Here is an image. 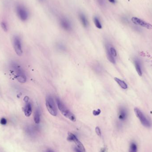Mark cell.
Instances as JSON below:
<instances>
[{
  "mask_svg": "<svg viewBox=\"0 0 152 152\" xmlns=\"http://www.w3.org/2000/svg\"><path fill=\"white\" fill-rule=\"evenodd\" d=\"M11 68L15 77L19 82L24 83L26 81L27 78L25 73L20 65L16 62H12L11 63Z\"/></svg>",
  "mask_w": 152,
  "mask_h": 152,
  "instance_id": "cell-1",
  "label": "cell"
},
{
  "mask_svg": "<svg viewBox=\"0 0 152 152\" xmlns=\"http://www.w3.org/2000/svg\"><path fill=\"white\" fill-rule=\"evenodd\" d=\"M56 101L58 109L64 117L69 119L72 122H75L76 121L75 116L65 106L63 102L58 98H56Z\"/></svg>",
  "mask_w": 152,
  "mask_h": 152,
  "instance_id": "cell-2",
  "label": "cell"
},
{
  "mask_svg": "<svg viewBox=\"0 0 152 152\" xmlns=\"http://www.w3.org/2000/svg\"><path fill=\"white\" fill-rule=\"evenodd\" d=\"M16 11L19 19L23 21L27 20L29 17V13L27 9L23 5L18 4L16 7Z\"/></svg>",
  "mask_w": 152,
  "mask_h": 152,
  "instance_id": "cell-3",
  "label": "cell"
},
{
  "mask_svg": "<svg viewBox=\"0 0 152 152\" xmlns=\"http://www.w3.org/2000/svg\"><path fill=\"white\" fill-rule=\"evenodd\" d=\"M134 110L137 118H138L141 122V124L144 127L149 128L152 126V124L151 121L145 116V115L143 114L141 111L137 108H134Z\"/></svg>",
  "mask_w": 152,
  "mask_h": 152,
  "instance_id": "cell-4",
  "label": "cell"
},
{
  "mask_svg": "<svg viewBox=\"0 0 152 152\" xmlns=\"http://www.w3.org/2000/svg\"><path fill=\"white\" fill-rule=\"evenodd\" d=\"M46 102L47 109L50 114L53 116H56L57 114V110L53 97L50 96H47L46 98Z\"/></svg>",
  "mask_w": 152,
  "mask_h": 152,
  "instance_id": "cell-5",
  "label": "cell"
},
{
  "mask_svg": "<svg viewBox=\"0 0 152 152\" xmlns=\"http://www.w3.org/2000/svg\"><path fill=\"white\" fill-rule=\"evenodd\" d=\"M13 45L17 54L19 56L22 55L23 51L21 46V40L18 36H15L13 37Z\"/></svg>",
  "mask_w": 152,
  "mask_h": 152,
  "instance_id": "cell-6",
  "label": "cell"
},
{
  "mask_svg": "<svg viewBox=\"0 0 152 152\" xmlns=\"http://www.w3.org/2000/svg\"><path fill=\"white\" fill-rule=\"evenodd\" d=\"M67 140L69 141H73L79 149H80L82 152H85V148L83 144L73 133H68Z\"/></svg>",
  "mask_w": 152,
  "mask_h": 152,
  "instance_id": "cell-7",
  "label": "cell"
},
{
  "mask_svg": "<svg viewBox=\"0 0 152 152\" xmlns=\"http://www.w3.org/2000/svg\"><path fill=\"white\" fill-rule=\"evenodd\" d=\"M131 20L132 22L136 25H140L141 26L149 30H152V24L139 19L138 17H132Z\"/></svg>",
  "mask_w": 152,
  "mask_h": 152,
  "instance_id": "cell-8",
  "label": "cell"
},
{
  "mask_svg": "<svg viewBox=\"0 0 152 152\" xmlns=\"http://www.w3.org/2000/svg\"><path fill=\"white\" fill-rule=\"evenodd\" d=\"M60 24L65 30L70 31L72 30V24L67 17H62L60 19Z\"/></svg>",
  "mask_w": 152,
  "mask_h": 152,
  "instance_id": "cell-9",
  "label": "cell"
},
{
  "mask_svg": "<svg viewBox=\"0 0 152 152\" xmlns=\"http://www.w3.org/2000/svg\"><path fill=\"white\" fill-rule=\"evenodd\" d=\"M128 110L125 107L122 106L119 109L118 118L122 122L126 121L128 118Z\"/></svg>",
  "mask_w": 152,
  "mask_h": 152,
  "instance_id": "cell-10",
  "label": "cell"
},
{
  "mask_svg": "<svg viewBox=\"0 0 152 152\" xmlns=\"http://www.w3.org/2000/svg\"><path fill=\"white\" fill-rule=\"evenodd\" d=\"M25 104L23 108L24 112V114L27 117L30 116L32 112V106L30 100L25 101Z\"/></svg>",
  "mask_w": 152,
  "mask_h": 152,
  "instance_id": "cell-11",
  "label": "cell"
},
{
  "mask_svg": "<svg viewBox=\"0 0 152 152\" xmlns=\"http://www.w3.org/2000/svg\"><path fill=\"white\" fill-rule=\"evenodd\" d=\"M134 64L136 68V70L138 75L140 76H141L142 75V68H141V61L139 59H135L133 60Z\"/></svg>",
  "mask_w": 152,
  "mask_h": 152,
  "instance_id": "cell-12",
  "label": "cell"
},
{
  "mask_svg": "<svg viewBox=\"0 0 152 152\" xmlns=\"http://www.w3.org/2000/svg\"><path fill=\"white\" fill-rule=\"evenodd\" d=\"M79 18L83 26L85 28L87 27L89 25V22L85 15L82 13H80L79 14Z\"/></svg>",
  "mask_w": 152,
  "mask_h": 152,
  "instance_id": "cell-13",
  "label": "cell"
},
{
  "mask_svg": "<svg viewBox=\"0 0 152 152\" xmlns=\"http://www.w3.org/2000/svg\"><path fill=\"white\" fill-rule=\"evenodd\" d=\"M106 50L107 55L108 59L110 61L111 63L113 64L115 63V60L114 56L112 55L110 52V49H109V46L107 45L106 47Z\"/></svg>",
  "mask_w": 152,
  "mask_h": 152,
  "instance_id": "cell-14",
  "label": "cell"
},
{
  "mask_svg": "<svg viewBox=\"0 0 152 152\" xmlns=\"http://www.w3.org/2000/svg\"><path fill=\"white\" fill-rule=\"evenodd\" d=\"M115 81H116L119 85L122 88V89H126L128 88V85L126 84V83L123 81L121 79H119V78L115 77L114 78Z\"/></svg>",
  "mask_w": 152,
  "mask_h": 152,
  "instance_id": "cell-15",
  "label": "cell"
},
{
  "mask_svg": "<svg viewBox=\"0 0 152 152\" xmlns=\"http://www.w3.org/2000/svg\"><path fill=\"white\" fill-rule=\"evenodd\" d=\"M138 148L137 143L135 141H132L130 144L129 152H137Z\"/></svg>",
  "mask_w": 152,
  "mask_h": 152,
  "instance_id": "cell-16",
  "label": "cell"
},
{
  "mask_svg": "<svg viewBox=\"0 0 152 152\" xmlns=\"http://www.w3.org/2000/svg\"><path fill=\"white\" fill-rule=\"evenodd\" d=\"M34 121L36 124H39L40 122V111L38 108L35 111L34 115Z\"/></svg>",
  "mask_w": 152,
  "mask_h": 152,
  "instance_id": "cell-17",
  "label": "cell"
},
{
  "mask_svg": "<svg viewBox=\"0 0 152 152\" xmlns=\"http://www.w3.org/2000/svg\"><path fill=\"white\" fill-rule=\"evenodd\" d=\"M93 21L95 23V25L97 28L99 29H101L102 28V24L100 23V20H99V19L96 17H95L93 18Z\"/></svg>",
  "mask_w": 152,
  "mask_h": 152,
  "instance_id": "cell-18",
  "label": "cell"
},
{
  "mask_svg": "<svg viewBox=\"0 0 152 152\" xmlns=\"http://www.w3.org/2000/svg\"><path fill=\"white\" fill-rule=\"evenodd\" d=\"M109 49H110V52L112 55H113L114 57H116L117 55V53L115 49L112 46H109Z\"/></svg>",
  "mask_w": 152,
  "mask_h": 152,
  "instance_id": "cell-19",
  "label": "cell"
},
{
  "mask_svg": "<svg viewBox=\"0 0 152 152\" xmlns=\"http://www.w3.org/2000/svg\"><path fill=\"white\" fill-rule=\"evenodd\" d=\"M1 26L3 30L7 32L8 30V25L5 21H2L1 23Z\"/></svg>",
  "mask_w": 152,
  "mask_h": 152,
  "instance_id": "cell-20",
  "label": "cell"
},
{
  "mask_svg": "<svg viewBox=\"0 0 152 152\" xmlns=\"http://www.w3.org/2000/svg\"><path fill=\"white\" fill-rule=\"evenodd\" d=\"M95 132L96 133V134L97 136H98L99 137H101V130H100V129L99 127H96L95 129Z\"/></svg>",
  "mask_w": 152,
  "mask_h": 152,
  "instance_id": "cell-21",
  "label": "cell"
},
{
  "mask_svg": "<svg viewBox=\"0 0 152 152\" xmlns=\"http://www.w3.org/2000/svg\"><path fill=\"white\" fill-rule=\"evenodd\" d=\"M100 113H101V111L100 109H98L97 110H95L93 112V115L95 116L100 114Z\"/></svg>",
  "mask_w": 152,
  "mask_h": 152,
  "instance_id": "cell-22",
  "label": "cell"
},
{
  "mask_svg": "<svg viewBox=\"0 0 152 152\" xmlns=\"http://www.w3.org/2000/svg\"><path fill=\"white\" fill-rule=\"evenodd\" d=\"M122 20L123 22L125 24H128L129 22V19L126 16L122 17Z\"/></svg>",
  "mask_w": 152,
  "mask_h": 152,
  "instance_id": "cell-23",
  "label": "cell"
},
{
  "mask_svg": "<svg viewBox=\"0 0 152 152\" xmlns=\"http://www.w3.org/2000/svg\"><path fill=\"white\" fill-rule=\"evenodd\" d=\"M7 121L6 119L4 118H2L0 120V123L2 125H5L7 124Z\"/></svg>",
  "mask_w": 152,
  "mask_h": 152,
  "instance_id": "cell-24",
  "label": "cell"
},
{
  "mask_svg": "<svg viewBox=\"0 0 152 152\" xmlns=\"http://www.w3.org/2000/svg\"><path fill=\"white\" fill-rule=\"evenodd\" d=\"M97 3L100 6H103L105 4L104 0H96Z\"/></svg>",
  "mask_w": 152,
  "mask_h": 152,
  "instance_id": "cell-25",
  "label": "cell"
},
{
  "mask_svg": "<svg viewBox=\"0 0 152 152\" xmlns=\"http://www.w3.org/2000/svg\"><path fill=\"white\" fill-rule=\"evenodd\" d=\"M106 148L104 147V148H101L99 152H106Z\"/></svg>",
  "mask_w": 152,
  "mask_h": 152,
  "instance_id": "cell-26",
  "label": "cell"
},
{
  "mask_svg": "<svg viewBox=\"0 0 152 152\" xmlns=\"http://www.w3.org/2000/svg\"><path fill=\"white\" fill-rule=\"evenodd\" d=\"M75 152H82L80 149H79L78 148H75Z\"/></svg>",
  "mask_w": 152,
  "mask_h": 152,
  "instance_id": "cell-27",
  "label": "cell"
},
{
  "mask_svg": "<svg viewBox=\"0 0 152 152\" xmlns=\"http://www.w3.org/2000/svg\"><path fill=\"white\" fill-rule=\"evenodd\" d=\"M108 1H110V3L112 4H115L116 3V0H108Z\"/></svg>",
  "mask_w": 152,
  "mask_h": 152,
  "instance_id": "cell-28",
  "label": "cell"
},
{
  "mask_svg": "<svg viewBox=\"0 0 152 152\" xmlns=\"http://www.w3.org/2000/svg\"><path fill=\"white\" fill-rule=\"evenodd\" d=\"M46 152H54V151H52V150H50V149H48V150H47L46 151Z\"/></svg>",
  "mask_w": 152,
  "mask_h": 152,
  "instance_id": "cell-29",
  "label": "cell"
},
{
  "mask_svg": "<svg viewBox=\"0 0 152 152\" xmlns=\"http://www.w3.org/2000/svg\"><path fill=\"white\" fill-rule=\"evenodd\" d=\"M39 1H44V0H39Z\"/></svg>",
  "mask_w": 152,
  "mask_h": 152,
  "instance_id": "cell-30",
  "label": "cell"
}]
</instances>
